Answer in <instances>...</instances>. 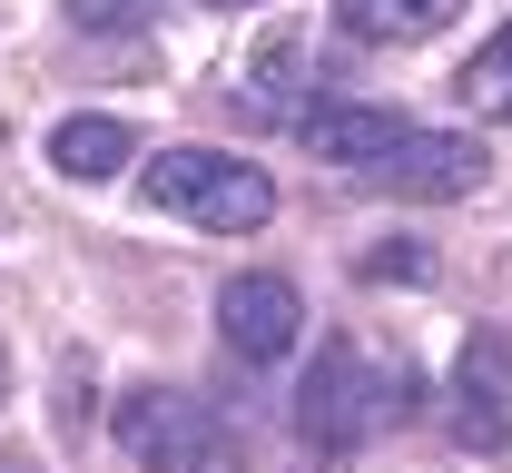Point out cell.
I'll use <instances>...</instances> for the list:
<instances>
[{
	"instance_id": "cell-7",
	"label": "cell",
	"mask_w": 512,
	"mask_h": 473,
	"mask_svg": "<svg viewBox=\"0 0 512 473\" xmlns=\"http://www.w3.org/2000/svg\"><path fill=\"white\" fill-rule=\"evenodd\" d=\"M128 158H138V129H128V119H109V109H89V119H60V129H50V168H60V178H79V188L119 178Z\"/></svg>"
},
{
	"instance_id": "cell-5",
	"label": "cell",
	"mask_w": 512,
	"mask_h": 473,
	"mask_svg": "<svg viewBox=\"0 0 512 473\" xmlns=\"http://www.w3.org/2000/svg\"><path fill=\"white\" fill-rule=\"evenodd\" d=\"M217 336L237 345L247 365H276V355H296V336H306V296L286 276H237L217 296Z\"/></svg>"
},
{
	"instance_id": "cell-13",
	"label": "cell",
	"mask_w": 512,
	"mask_h": 473,
	"mask_svg": "<svg viewBox=\"0 0 512 473\" xmlns=\"http://www.w3.org/2000/svg\"><path fill=\"white\" fill-rule=\"evenodd\" d=\"M207 10H256V0H207Z\"/></svg>"
},
{
	"instance_id": "cell-2",
	"label": "cell",
	"mask_w": 512,
	"mask_h": 473,
	"mask_svg": "<svg viewBox=\"0 0 512 473\" xmlns=\"http://www.w3.org/2000/svg\"><path fill=\"white\" fill-rule=\"evenodd\" d=\"M404 405H414V375H404V365H394V385H375L355 345L325 336L316 375H306V395H296V434H306L316 454H345V444H365L384 414H404Z\"/></svg>"
},
{
	"instance_id": "cell-12",
	"label": "cell",
	"mask_w": 512,
	"mask_h": 473,
	"mask_svg": "<svg viewBox=\"0 0 512 473\" xmlns=\"http://www.w3.org/2000/svg\"><path fill=\"white\" fill-rule=\"evenodd\" d=\"M365 276H375V286H384V276H424V247H375Z\"/></svg>"
},
{
	"instance_id": "cell-1",
	"label": "cell",
	"mask_w": 512,
	"mask_h": 473,
	"mask_svg": "<svg viewBox=\"0 0 512 473\" xmlns=\"http://www.w3.org/2000/svg\"><path fill=\"white\" fill-rule=\"evenodd\" d=\"M138 198L158 217H188L207 237H256L276 217V178L256 158H227V148H158L138 168Z\"/></svg>"
},
{
	"instance_id": "cell-11",
	"label": "cell",
	"mask_w": 512,
	"mask_h": 473,
	"mask_svg": "<svg viewBox=\"0 0 512 473\" xmlns=\"http://www.w3.org/2000/svg\"><path fill=\"white\" fill-rule=\"evenodd\" d=\"M69 30H138L148 20V0H60Z\"/></svg>"
},
{
	"instance_id": "cell-4",
	"label": "cell",
	"mask_w": 512,
	"mask_h": 473,
	"mask_svg": "<svg viewBox=\"0 0 512 473\" xmlns=\"http://www.w3.org/2000/svg\"><path fill=\"white\" fill-rule=\"evenodd\" d=\"M375 178L394 198H473L493 178V158H483V138H463V129H404L375 158Z\"/></svg>"
},
{
	"instance_id": "cell-10",
	"label": "cell",
	"mask_w": 512,
	"mask_h": 473,
	"mask_svg": "<svg viewBox=\"0 0 512 473\" xmlns=\"http://www.w3.org/2000/svg\"><path fill=\"white\" fill-rule=\"evenodd\" d=\"M453 99L473 109V119H512V20L473 50V60L453 69Z\"/></svg>"
},
{
	"instance_id": "cell-3",
	"label": "cell",
	"mask_w": 512,
	"mask_h": 473,
	"mask_svg": "<svg viewBox=\"0 0 512 473\" xmlns=\"http://www.w3.org/2000/svg\"><path fill=\"white\" fill-rule=\"evenodd\" d=\"M119 444L138 473H217V414L197 395H168V385H138L119 405Z\"/></svg>"
},
{
	"instance_id": "cell-6",
	"label": "cell",
	"mask_w": 512,
	"mask_h": 473,
	"mask_svg": "<svg viewBox=\"0 0 512 473\" xmlns=\"http://www.w3.org/2000/svg\"><path fill=\"white\" fill-rule=\"evenodd\" d=\"M296 138H306L316 158H335V168H375L384 148L404 138V119H394V109H365V99H316V109L296 119Z\"/></svg>"
},
{
	"instance_id": "cell-9",
	"label": "cell",
	"mask_w": 512,
	"mask_h": 473,
	"mask_svg": "<svg viewBox=\"0 0 512 473\" xmlns=\"http://www.w3.org/2000/svg\"><path fill=\"white\" fill-rule=\"evenodd\" d=\"M453 434L463 444H503V345L483 336V345H463V375H453Z\"/></svg>"
},
{
	"instance_id": "cell-8",
	"label": "cell",
	"mask_w": 512,
	"mask_h": 473,
	"mask_svg": "<svg viewBox=\"0 0 512 473\" xmlns=\"http://www.w3.org/2000/svg\"><path fill=\"white\" fill-rule=\"evenodd\" d=\"M453 20H463V0H335V30H345V40H375V50L434 40Z\"/></svg>"
}]
</instances>
